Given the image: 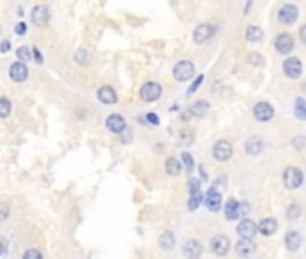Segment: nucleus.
Here are the masks:
<instances>
[{
	"instance_id": "obj_1",
	"label": "nucleus",
	"mask_w": 306,
	"mask_h": 259,
	"mask_svg": "<svg viewBox=\"0 0 306 259\" xmlns=\"http://www.w3.org/2000/svg\"><path fill=\"white\" fill-rule=\"evenodd\" d=\"M193 76H194V63L189 61V59L178 61V63L175 65V69H173V77H175L177 81H189Z\"/></svg>"
},
{
	"instance_id": "obj_2",
	"label": "nucleus",
	"mask_w": 306,
	"mask_h": 259,
	"mask_svg": "<svg viewBox=\"0 0 306 259\" xmlns=\"http://www.w3.org/2000/svg\"><path fill=\"white\" fill-rule=\"evenodd\" d=\"M160 94H162V87L155 81L144 83L141 92H139V95H141V99L144 101V103H155V101L160 97Z\"/></svg>"
},
{
	"instance_id": "obj_3",
	"label": "nucleus",
	"mask_w": 306,
	"mask_h": 259,
	"mask_svg": "<svg viewBox=\"0 0 306 259\" xmlns=\"http://www.w3.org/2000/svg\"><path fill=\"white\" fill-rule=\"evenodd\" d=\"M303 171L299 167H294V166H290L285 169V175H283V182L288 189H299L301 184H303Z\"/></svg>"
},
{
	"instance_id": "obj_4",
	"label": "nucleus",
	"mask_w": 306,
	"mask_h": 259,
	"mask_svg": "<svg viewBox=\"0 0 306 259\" xmlns=\"http://www.w3.org/2000/svg\"><path fill=\"white\" fill-rule=\"evenodd\" d=\"M51 20V11L45 4H38V6L33 7L31 11V22L36 25V27H45Z\"/></svg>"
},
{
	"instance_id": "obj_5",
	"label": "nucleus",
	"mask_w": 306,
	"mask_h": 259,
	"mask_svg": "<svg viewBox=\"0 0 306 259\" xmlns=\"http://www.w3.org/2000/svg\"><path fill=\"white\" fill-rule=\"evenodd\" d=\"M297 17H299V9H297L294 4H285V6H281L279 11H277V20H279L283 25L295 24Z\"/></svg>"
},
{
	"instance_id": "obj_6",
	"label": "nucleus",
	"mask_w": 306,
	"mask_h": 259,
	"mask_svg": "<svg viewBox=\"0 0 306 259\" xmlns=\"http://www.w3.org/2000/svg\"><path fill=\"white\" fill-rule=\"evenodd\" d=\"M9 77H11L13 81L17 83H24L27 77H29V67L25 65V61H15V63L9 65V71H7Z\"/></svg>"
},
{
	"instance_id": "obj_7",
	"label": "nucleus",
	"mask_w": 306,
	"mask_h": 259,
	"mask_svg": "<svg viewBox=\"0 0 306 259\" xmlns=\"http://www.w3.org/2000/svg\"><path fill=\"white\" fill-rule=\"evenodd\" d=\"M212 157H214L218 162H227V160L232 157V146H230V142L218 141L216 144L212 146Z\"/></svg>"
},
{
	"instance_id": "obj_8",
	"label": "nucleus",
	"mask_w": 306,
	"mask_h": 259,
	"mask_svg": "<svg viewBox=\"0 0 306 259\" xmlns=\"http://www.w3.org/2000/svg\"><path fill=\"white\" fill-rule=\"evenodd\" d=\"M105 126L112 133H123L124 130H126V121H124V117L121 113H110L105 121Z\"/></svg>"
},
{
	"instance_id": "obj_9",
	"label": "nucleus",
	"mask_w": 306,
	"mask_h": 259,
	"mask_svg": "<svg viewBox=\"0 0 306 259\" xmlns=\"http://www.w3.org/2000/svg\"><path fill=\"white\" fill-rule=\"evenodd\" d=\"M283 72L290 77V79H297L303 72V63L299 58H287L283 63Z\"/></svg>"
},
{
	"instance_id": "obj_10",
	"label": "nucleus",
	"mask_w": 306,
	"mask_h": 259,
	"mask_svg": "<svg viewBox=\"0 0 306 259\" xmlns=\"http://www.w3.org/2000/svg\"><path fill=\"white\" fill-rule=\"evenodd\" d=\"M204 204L211 212H218L222 207V193L216 187H211L207 191V194L204 196Z\"/></svg>"
},
{
	"instance_id": "obj_11",
	"label": "nucleus",
	"mask_w": 306,
	"mask_h": 259,
	"mask_svg": "<svg viewBox=\"0 0 306 259\" xmlns=\"http://www.w3.org/2000/svg\"><path fill=\"white\" fill-rule=\"evenodd\" d=\"M252 113H254V117H256V121L267 123V121H270V119L274 117V108H272V105L261 101V103H258V105L254 106Z\"/></svg>"
},
{
	"instance_id": "obj_12",
	"label": "nucleus",
	"mask_w": 306,
	"mask_h": 259,
	"mask_svg": "<svg viewBox=\"0 0 306 259\" xmlns=\"http://www.w3.org/2000/svg\"><path fill=\"white\" fill-rule=\"evenodd\" d=\"M229 248H230V241L227 236L218 234L211 240V250L216 256H225V254L229 252Z\"/></svg>"
},
{
	"instance_id": "obj_13",
	"label": "nucleus",
	"mask_w": 306,
	"mask_h": 259,
	"mask_svg": "<svg viewBox=\"0 0 306 259\" xmlns=\"http://www.w3.org/2000/svg\"><path fill=\"white\" fill-rule=\"evenodd\" d=\"M236 232H238L240 238H249V240H252L254 236H256V232H258V227H256V223H254L252 220L245 218L238 223Z\"/></svg>"
},
{
	"instance_id": "obj_14",
	"label": "nucleus",
	"mask_w": 306,
	"mask_h": 259,
	"mask_svg": "<svg viewBox=\"0 0 306 259\" xmlns=\"http://www.w3.org/2000/svg\"><path fill=\"white\" fill-rule=\"evenodd\" d=\"M212 35H214V27H212L211 24H200L196 29H194V35H193V40L194 43H204V41H207L209 38H212Z\"/></svg>"
},
{
	"instance_id": "obj_15",
	"label": "nucleus",
	"mask_w": 306,
	"mask_h": 259,
	"mask_svg": "<svg viewBox=\"0 0 306 259\" xmlns=\"http://www.w3.org/2000/svg\"><path fill=\"white\" fill-rule=\"evenodd\" d=\"M97 99L103 103V105H115L117 103V94L112 87L108 85H103L99 90H97Z\"/></svg>"
},
{
	"instance_id": "obj_16",
	"label": "nucleus",
	"mask_w": 306,
	"mask_h": 259,
	"mask_svg": "<svg viewBox=\"0 0 306 259\" xmlns=\"http://www.w3.org/2000/svg\"><path fill=\"white\" fill-rule=\"evenodd\" d=\"M276 49H277V53L288 54L290 51L294 49V38H292L290 35H287V33L279 35L276 38Z\"/></svg>"
},
{
	"instance_id": "obj_17",
	"label": "nucleus",
	"mask_w": 306,
	"mask_h": 259,
	"mask_svg": "<svg viewBox=\"0 0 306 259\" xmlns=\"http://www.w3.org/2000/svg\"><path fill=\"white\" fill-rule=\"evenodd\" d=\"M182 252L186 258H198L202 254V245L196 240H188V241L184 243V247H182Z\"/></svg>"
},
{
	"instance_id": "obj_18",
	"label": "nucleus",
	"mask_w": 306,
	"mask_h": 259,
	"mask_svg": "<svg viewBox=\"0 0 306 259\" xmlns=\"http://www.w3.org/2000/svg\"><path fill=\"white\" fill-rule=\"evenodd\" d=\"M252 252H254L252 240H249V238H242L240 241L236 243V254H238V256H242V258H249V256H252Z\"/></svg>"
},
{
	"instance_id": "obj_19",
	"label": "nucleus",
	"mask_w": 306,
	"mask_h": 259,
	"mask_svg": "<svg viewBox=\"0 0 306 259\" xmlns=\"http://www.w3.org/2000/svg\"><path fill=\"white\" fill-rule=\"evenodd\" d=\"M225 218L229 220V222H232V220H238L242 214H240V202L234 200V198H230V200H227V204H225Z\"/></svg>"
},
{
	"instance_id": "obj_20",
	"label": "nucleus",
	"mask_w": 306,
	"mask_h": 259,
	"mask_svg": "<svg viewBox=\"0 0 306 259\" xmlns=\"http://www.w3.org/2000/svg\"><path fill=\"white\" fill-rule=\"evenodd\" d=\"M245 151L249 155H259L263 151V141L259 137H250L247 142H245Z\"/></svg>"
},
{
	"instance_id": "obj_21",
	"label": "nucleus",
	"mask_w": 306,
	"mask_h": 259,
	"mask_svg": "<svg viewBox=\"0 0 306 259\" xmlns=\"http://www.w3.org/2000/svg\"><path fill=\"white\" fill-rule=\"evenodd\" d=\"M258 229L263 236H272L277 230V222L274 218H265V220H261V223L258 225Z\"/></svg>"
},
{
	"instance_id": "obj_22",
	"label": "nucleus",
	"mask_w": 306,
	"mask_h": 259,
	"mask_svg": "<svg viewBox=\"0 0 306 259\" xmlns=\"http://www.w3.org/2000/svg\"><path fill=\"white\" fill-rule=\"evenodd\" d=\"M285 243H287L288 250H297V248L301 247V243H303V238H301L299 232H295V230H290L288 234L285 236Z\"/></svg>"
},
{
	"instance_id": "obj_23",
	"label": "nucleus",
	"mask_w": 306,
	"mask_h": 259,
	"mask_svg": "<svg viewBox=\"0 0 306 259\" xmlns=\"http://www.w3.org/2000/svg\"><path fill=\"white\" fill-rule=\"evenodd\" d=\"M175 234L171 232V230H166V232H162L159 238V245L160 248H164V250H171V248L175 247Z\"/></svg>"
},
{
	"instance_id": "obj_24",
	"label": "nucleus",
	"mask_w": 306,
	"mask_h": 259,
	"mask_svg": "<svg viewBox=\"0 0 306 259\" xmlns=\"http://www.w3.org/2000/svg\"><path fill=\"white\" fill-rule=\"evenodd\" d=\"M191 115L193 117H204L207 112H209V103L207 101H196L193 106H191Z\"/></svg>"
},
{
	"instance_id": "obj_25",
	"label": "nucleus",
	"mask_w": 306,
	"mask_h": 259,
	"mask_svg": "<svg viewBox=\"0 0 306 259\" xmlns=\"http://www.w3.org/2000/svg\"><path fill=\"white\" fill-rule=\"evenodd\" d=\"M245 38H247V41H250V43H258V41H261V38H263V31L259 29L258 25H249L247 33H245Z\"/></svg>"
},
{
	"instance_id": "obj_26",
	"label": "nucleus",
	"mask_w": 306,
	"mask_h": 259,
	"mask_svg": "<svg viewBox=\"0 0 306 259\" xmlns=\"http://www.w3.org/2000/svg\"><path fill=\"white\" fill-rule=\"evenodd\" d=\"M180 169H182V166H180V162L175 157H170V159L166 160V173L168 175L177 177V175H180Z\"/></svg>"
},
{
	"instance_id": "obj_27",
	"label": "nucleus",
	"mask_w": 306,
	"mask_h": 259,
	"mask_svg": "<svg viewBox=\"0 0 306 259\" xmlns=\"http://www.w3.org/2000/svg\"><path fill=\"white\" fill-rule=\"evenodd\" d=\"M294 113L299 121H306V101L303 99V97H297V99H295Z\"/></svg>"
},
{
	"instance_id": "obj_28",
	"label": "nucleus",
	"mask_w": 306,
	"mask_h": 259,
	"mask_svg": "<svg viewBox=\"0 0 306 259\" xmlns=\"http://www.w3.org/2000/svg\"><path fill=\"white\" fill-rule=\"evenodd\" d=\"M11 110H13L11 99H7V97H0V119L9 117V115H11Z\"/></svg>"
},
{
	"instance_id": "obj_29",
	"label": "nucleus",
	"mask_w": 306,
	"mask_h": 259,
	"mask_svg": "<svg viewBox=\"0 0 306 259\" xmlns=\"http://www.w3.org/2000/svg\"><path fill=\"white\" fill-rule=\"evenodd\" d=\"M17 58L20 59V61H29V59H33V49L27 47V45H22V47L17 49Z\"/></svg>"
},
{
	"instance_id": "obj_30",
	"label": "nucleus",
	"mask_w": 306,
	"mask_h": 259,
	"mask_svg": "<svg viewBox=\"0 0 306 259\" xmlns=\"http://www.w3.org/2000/svg\"><path fill=\"white\" fill-rule=\"evenodd\" d=\"M74 61H76L77 65H89L90 63V53L89 51H85V49H79V51H76V54H74Z\"/></svg>"
},
{
	"instance_id": "obj_31",
	"label": "nucleus",
	"mask_w": 306,
	"mask_h": 259,
	"mask_svg": "<svg viewBox=\"0 0 306 259\" xmlns=\"http://www.w3.org/2000/svg\"><path fill=\"white\" fill-rule=\"evenodd\" d=\"M202 202H204V196H202V193L198 191V193L194 194H189V204H188V209L189 211H194L196 207L200 205Z\"/></svg>"
},
{
	"instance_id": "obj_32",
	"label": "nucleus",
	"mask_w": 306,
	"mask_h": 259,
	"mask_svg": "<svg viewBox=\"0 0 306 259\" xmlns=\"http://www.w3.org/2000/svg\"><path fill=\"white\" fill-rule=\"evenodd\" d=\"M194 135H193V131H189V130H182L180 131V144L182 146H189L191 142H193Z\"/></svg>"
},
{
	"instance_id": "obj_33",
	"label": "nucleus",
	"mask_w": 306,
	"mask_h": 259,
	"mask_svg": "<svg viewBox=\"0 0 306 259\" xmlns=\"http://www.w3.org/2000/svg\"><path fill=\"white\" fill-rule=\"evenodd\" d=\"M182 160H184V167H186V171H188V173H193V167H194L193 157H191L189 153H182Z\"/></svg>"
},
{
	"instance_id": "obj_34",
	"label": "nucleus",
	"mask_w": 306,
	"mask_h": 259,
	"mask_svg": "<svg viewBox=\"0 0 306 259\" xmlns=\"http://www.w3.org/2000/svg\"><path fill=\"white\" fill-rule=\"evenodd\" d=\"M9 214H11L9 205H7L6 202H0V222H6L9 218Z\"/></svg>"
},
{
	"instance_id": "obj_35",
	"label": "nucleus",
	"mask_w": 306,
	"mask_h": 259,
	"mask_svg": "<svg viewBox=\"0 0 306 259\" xmlns=\"http://www.w3.org/2000/svg\"><path fill=\"white\" fill-rule=\"evenodd\" d=\"M287 216H288L290 220H297L301 216V207L299 205H290L288 209H287Z\"/></svg>"
},
{
	"instance_id": "obj_36",
	"label": "nucleus",
	"mask_w": 306,
	"mask_h": 259,
	"mask_svg": "<svg viewBox=\"0 0 306 259\" xmlns=\"http://www.w3.org/2000/svg\"><path fill=\"white\" fill-rule=\"evenodd\" d=\"M188 187H189V194H194V193H198L200 191V182L196 180V178H191L188 184Z\"/></svg>"
},
{
	"instance_id": "obj_37",
	"label": "nucleus",
	"mask_w": 306,
	"mask_h": 259,
	"mask_svg": "<svg viewBox=\"0 0 306 259\" xmlns=\"http://www.w3.org/2000/svg\"><path fill=\"white\" fill-rule=\"evenodd\" d=\"M15 35L18 36L27 35V24H25V22H18V24L15 25Z\"/></svg>"
},
{
	"instance_id": "obj_38",
	"label": "nucleus",
	"mask_w": 306,
	"mask_h": 259,
	"mask_svg": "<svg viewBox=\"0 0 306 259\" xmlns=\"http://www.w3.org/2000/svg\"><path fill=\"white\" fill-rule=\"evenodd\" d=\"M249 61H250L252 65H258V67H259V65L265 63V59H263V56H261V54H256V53L249 56Z\"/></svg>"
},
{
	"instance_id": "obj_39",
	"label": "nucleus",
	"mask_w": 306,
	"mask_h": 259,
	"mask_svg": "<svg viewBox=\"0 0 306 259\" xmlns=\"http://www.w3.org/2000/svg\"><path fill=\"white\" fill-rule=\"evenodd\" d=\"M202 83H204V76H198V77H196V81H194L193 85H191V89L188 90V95L194 94V92H196V90L200 89V85H202Z\"/></svg>"
},
{
	"instance_id": "obj_40",
	"label": "nucleus",
	"mask_w": 306,
	"mask_h": 259,
	"mask_svg": "<svg viewBox=\"0 0 306 259\" xmlns=\"http://www.w3.org/2000/svg\"><path fill=\"white\" fill-rule=\"evenodd\" d=\"M9 51H11V41H9V40H2V41H0V53L6 54V53H9Z\"/></svg>"
},
{
	"instance_id": "obj_41",
	"label": "nucleus",
	"mask_w": 306,
	"mask_h": 259,
	"mask_svg": "<svg viewBox=\"0 0 306 259\" xmlns=\"http://www.w3.org/2000/svg\"><path fill=\"white\" fill-rule=\"evenodd\" d=\"M33 59H35L38 65L43 63V56H41V53L38 51V47H33Z\"/></svg>"
},
{
	"instance_id": "obj_42",
	"label": "nucleus",
	"mask_w": 306,
	"mask_h": 259,
	"mask_svg": "<svg viewBox=\"0 0 306 259\" xmlns=\"http://www.w3.org/2000/svg\"><path fill=\"white\" fill-rule=\"evenodd\" d=\"M24 258H41V252H40V250H35V248H31V250L24 252Z\"/></svg>"
},
{
	"instance_id": "obj_43",
	"label": "nucleus",
	"mask_w": 306,
	"mask_h": 259,
	"mask_svg": "<svg viewBox=\"0 0 306 259\" xmlns=\"http://www.w3.org/2000/svg\"><path fill=\"white\" fill-rule=\"evenodd\" d=\"M146 121L152 124H159V117L155 113H146Z\"/></svg>"
},
{
	"instance_id": "obj_44",
	"label": "nucleus",
	"mask_w": 306,
	"mask_h": 259,
	"mask_svg": "<svg viewBox=\"0 0 306 259\" xmlns=\"http://www.w3.org/2000/svg\"><path fill=\"white\" fill-rule=\"evenodd\" d=\"M240 214H242V216H247V214H249V205H247V204H240Z\"/></svg>"
},
{
	"instance_id": "obj_45",
	"label": "nucleus",
	"mask_w": 306,
	"mask_h": 259,
	"mask_svg": "<svg viewBox=\"0 0 306 259\" xmlns=\"http://www.w3.org/2000/svg\"><path fill=\"white\" fill-rule=\"evenodd\" d=\"M299 36H301V40H303V43H306V25H303V27H301Z\"/></svg>"
},
{
	"instance_id": "obj_46",
	"label": "nucleus",
	"mask_w": 306,
	"mask_h": 259,
	"mask_svg": "<svg viewBox=\"0 0 306 259\" xmlns=\"http://www.w3.org/2000/svg\"><path fill=\"white\" fill-rule=\"evenodd\" d=\"M295 148H299V149H301V148H303V144H301V142H305V139H301V137H299V139H295Z\"/></svg>"
},
{
	"instance_id": "obj_47",
	"label": "nucleus",
	"mask_w": 306,
	"mask_h": 259,
	"mask_svg": "<svg viewBox=\"0 0 306 259\" xmlns=\"http://www.w3.org/2000/svg\"><path fill=\"white\" fill-rule=\"evenodd\" d=\"M200 178L207 180V175H206V169H204V166H200Z\"/></svg>"
},
{
	"instance_id": "obj_48",
	"label": "nucleus",
	"mask_w": 306,
	"mask_h": 259,
	"mask_svg": "<svg viewBox=\"0 0 306 259\" xmlns=\"http://www.w3.org/2000/svg\"><path fill=\"white\" fill-rule=\"evenodd\" d=\"M17 17H20V18L24 17V7H22V6H20V7L17 9Z\"/></svg>"
},
{
	"instance_id": "obj_49",
	"label": "nucleus",
	"mask_w": 306,
	"mask_h": 259,
	"mask_svg": "<svg viewBox=\"0 0 306 259\" xmlns=\"http://www.w3.org/2000/svg\"><path fill=\"white\" fill-rule=\"evenodd\" d=\"M0 35H2V25H0Z\"/></svg>"
},
{
	"instance_id": "obj_50",
	"label": "nucleus",
	"mask_w": 306,
	"mask_h": 259,
	"mask_svg": "<svg viewBox=\"0 0 306 259\" xmlns=\"http://www.w3.org/2000/svg\"><path fill=\"white\" fill-rule=\"evenodd\" d=\"M305 92H306V87H305Z\"/></svg>"
}]
</instances>
